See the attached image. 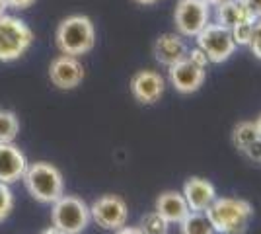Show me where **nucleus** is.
<instances>
[{"label": "nucleus", "instance_id": "nucleus-9", "mask_svg": "<svg viewBox=\"0 0 261 234\" xmlns=\"http://www.w3.org/2000/svg\"><path fill=\"white\" fill-rule=\"evenodd\" d=\"M205 78H207V68L193 65L187 57L184 61L168 67V80L179 94H195L205 84Z\"/></svg>", "mask_w": 261, "mask_h": 234}, {"label": "nucleus", "instance_id": "nucleus-22", "mask_svg": "<svg viewBox=\"0 0 261 234\" xmlns=\"http://www.w3.org/2000/svg\"><path fill=\"white\" fill-rule=\"evenodd\" d=\"M12 207H14V197H12L10 188L8 184L0 181V223L10 215Z\"/></svg>", "mask_w": 261, "mask_h": 234}, {"label": "nucleus", "instance_id": "nucleus-33", "mask_svg": "<svg viewBox=\"0 0 261 234\" xmlns=\"http://www.w3.org/2000/svg\"><path fill=\"white\" fill-rule=\"evenodd\" d=\"M205 2H207L208 6H218V4H220V2H224V0H205Z\"/></svg>", "mask_w": 261, "mask_h": 234}, {"label": "nucleus", "instance_id": "nucleus-24", "mask_svg": "<svg viewBox=\"0 0 261 234\" xmlns=\"http://www.w3.org/2000/svg\"><path fill=\"white\" fill-rule=\"evenodd\" d=\"M187 59H189L193 65H197V67H201V68H207L208 65H211V61H208V57L205 55V51L199 49V47L187 51Z\"/></svg>", "mask_w": 261, "mask_h": 234}, {"label": "nucleus", "instance_id": "nucleus-5", "mask_svg": "<svg viewBox=\"0 0 261 234\" xmlns=\"http://www.w3.org/2000/svg\"><path fill=\"white\" fill-rule=\"evenodd\" d=\"M51 221H53V226L65 232L80 234L86 230V226L92 221L90 207L86 205V201H82L76 195H61L53 203Z\"/></svg>", "mask_w": 261, "mask_h": 234}, {"label": "nucleus", "instance_id": "nucleus-6", "mask_svg": "<svg viewBox=\"0 0 261 234\" xmlns=\"http://www.w3.org/2000/svg\"><path fill=\"white\" fill-rule=\"evenodd\" d=\"M197 47L205 51V55L208 57L211 63L220 65V63H226L230 57L234 55L236 47L234 43V37L228 28L220 25V23H211L208 22L195 37Z\"/></svg>", "mask_w": 261, "mask_h": 234}, {"label": "nucleus", "instance_id": "nucleus-32", "mask_svg": "<svg viewBox=\"0 0 261 234\" xmlns=\"http://www.w3.org/2000/svg\"><path fill=\"white\" fill-rule=\"evenodd\" d=\"M253 123H255V129H257V133H259V137H261V113H259V117H257Z\"/></svg>", "mask_w": 261, "mask_h": 234}, {"label": "nucleus", "instance_id": "nucleus-18", "mask_svg": "<svg viewBox=\"0 0 261 234\" xmlns=\"http://www.w3.org/2000/svg\"><path fill=\"white\" fill-rule=\"evenodd\" d=\"M179 232L181 234H215L213 226L208 223L205 213L189 211V215L179 223Z\"/></svg>", "mask_w": 261, "mask_h": 234}, {"label": "nucleus", "instance_id": "nucleus-11", "mask_svg": "<svg viewBox=\"0 0 261 234\" xmlns=\"http://www.w3.org/2000/svg\"><path fill=\"white\" fill-rule=\"evenodd\" d=\"M49 78L57 88L72 90L80 86V82L84 80V67L78 57L59 55L49 65Z\"/></svg>", "mask_w": 261, "mask_h": 234}, {"label": "nucleus", "instance_id": "nucleus-17", "mask_svg": "<svg viewBox=\"0 0 261 234\" xmlns=\"http://www.w3.org/2000/svg\"><path fill=\"white\" fill-rule=\"evenodd\" d=\"M259 139V133L255 129L253 121H240L236 123L234 131H232V143L238 148L240 152H244L250 145H253Z\"/></svg>", "mask_w": 261, "mask_h": 234}, {"label": "nucleus", "instance_id": "nucleus-21", "mask_svg": "<svg viewBox=\"0 0 261 234\" xmlns=\"http://www.w3.org/2000/svg\"><path fill=\"white\" fill-rule=\"evenodd\" d=\"M253 23L255 20L253 18H248L244 22L236 23L230 32H232V37H234V43L240 45V47H248L251 39V34H253Z\"/></svg>", "mask_w": 261, "mask_h": 234}, {"label": "nucleus", "instance_id": "nucleus-31", "mask_svg": "<svg viewBox=\"0 0 261 234\" xmlns=\"http://www.w3.org/2000/svg\"><path fill=\"white\" fill-rule=\"evenodd\" d=\"M6 8H8V4H6V0H0V16L6 12Z\"/></svg>", "mask_w": 261, "mask_h": 234}, {"label": "nucleus", "instance_id": "nucleus-3", "mask_svg": "<svg viewBox=\"0 0 261 234\" xmlns=\"http://www.w3.org/2000/svg\"><path fill=\"white\" fill-rule=\"evenodd\" d=\"M22 178L33 199L41 203H55L63 195V174L49 162L30 164Z\"/></svg>", "mask_w": 261, "mask_h": 234}, {"label": "nucleus", "instance_id": "nucleus-8", "mask_svg": "<svg viewBox=\"0 0 261 234\" xmlns=\"http://www.w3.org/2000/svg\"><path fill=\"white\" fill-rule=\"evenodd\" d=\"M90 217L94 219V223L101 226L103 230H117L121 226L127 224L129 219V207L123 197L106 193L92 203L90 207Z\"/></svg>", "mask_w": 261, "mask_h": 234}, {"label": "nucleus", "instance_id": "nucleus-28", "mask_svg": "<svg viewBox=\"0 0 261 234\" xmlns=\"http://www.w3.org/2000/svg\"><path fill=\"white\" fill-rule=\"evenodd\" d=\"M115 234H144V232L141 230V226H127V224H125V226L117 228Z\"/></svg>", "mask_w": 261, "mask_h": 234}, {"label": "nucleus", "instance_id": "nucleus-16", "mask_svg": "<svg viewBox=\"0 0 261 234\" xmlns=\"http://www.w3.org/2000/svg\"><path fill=\"white\" fill-rule=\"evenodd\" d=\"M215 8H217V12H215L217 23L228 28V30H232L236 23L251 18L250 14H248V10L244 8L242 0H224V2H220L218 6H215Z\"/></svg>", "mask_w": 261, "mask_h": 234}, {"label": "nucleus", "instance_id": "nucleus-19", "mask_svg": "<svg viewBox=\"0 0 261 234\" xmlns=\"http://www.w3.org/2000/svg\"><path fill=\"white\" fill-rule=\"evenodd\" d=\"M20 131V123L14 112L0 110V143H12Z\"/></svg>", "mask_w": 261, "mask_h": 234}, {"label": "nucleus", "instance_id": "nucleus-20", "mask_svg": "<svg viewBox=\"0 0 261 234\" xmlns=\"http://www.w3.org/2000/svg\"><path fill=\"white\" fill-rule=\"evenodd\" d=\"M141 230L144 234H168L170 232V223L160 217L156 211L152 213H146L144 217L141 219Z\"/></svg>", "mask_w": 261, "mask_h": 234}, {"label": "nucleus", "instance_id": "nucleus-29", "mask_svg": "<svg viewBox=\"0 0 261 234\" xmlns=\"http://www.w3.org/2000/svg\"><path fill=\"white\" fill-rule=\"evenodd\" d=\"M41 234H68V232L61 230V228H57V226H49V228H45Z\"/></svg>", "mask_w": 261, "mask_h": 234}, {"label": "nucleus", "instance_id": "nucleus-26", "mask_svg": "<svg viewBox=\"0 0 261 234\" xmlns=\"http://www.w3.org/2000/svg\"><path fill=\"white\" fill-rule=\"evenodd\" d=\"M244 154L248 156L250 160H253V162H261V137L253 143V145H250L246 150H244Z\"/></svg>", "mask_w": 261, "mask_h": 234}, {"label": "nucleus", "instance_id": "nucleus-23", "mask_svg": "<svg viewBox=\"0 0 261 234\" xmlns=\"http://www.w3.org/2000/svg\"><path fill=\"white\" fill-rule=\"evenodd\" d=\"M248 47L251 49V55L261 61V20H255L253 23V34H251Z\"/></svg>", "mask_w": 261, "mask_h": 234}, {"label": "nucleus", "instance_id": "nucleus-7", "mask_svg": "<svg viewBox=\"0 0 261 234\" xmlns=\"http://www.w3.org/2000/svg\"><path fill=\"white\" fill-rule=\"evenodd\" d=\"M211 22V6L205 0H177L174 12L175 32L181 37H197Z\"/></svg>", "mask_w": 261, "mask_h": 234}, {"label": "nucleus", "instance_id": "nucleus-1", "mask_svg": "<svg viewBox=\"0 0 261 234\" xmlns=\"http://www.w3.org/2000/svg\"><path fill=\"white\" fill-rule=\"evenodd\" d=\"M253 205L236 197H217L207 207L208 223L217 234H246L253 219Z\"/></svg>", "mask_w": 261, "mask_h": 234}, {"label": "nucleus", "instance_id": "nucleus-2", "mask_svg": "<svg viewBox=\"0 0 261 234\" xmlns=\"http://www.w3.org/2000/svg\"><path fill=\"white\" fill-rule=\"evenodd\" d=\"M55 41L63 55H86L96 45V28L88 16L72 14L59 23Z\"/></svg>", "mask_w": 261, "mask_h": 234}, {"label": "nucleus", "instance_id": "nucleus-30", "mask_svg": "<svg viewBox=\"0 0 261 234\" xmlns=\"http://www.w3.org/2000/svg\"><path fill=\"white\" fill-rule=\"evenodd\" d=\"M137 4H141V6H154V4H158L160 0H135Z\"/></svg>", "mask_w": 261, "mask_h": 234}, {"label": "nucleus", "instance_id": "nucleus-14", "mask_svg": "<svg viewBox=\"0 0 261 234\" xmlns=\"http://www.w3.org/2000/svg\"><path fill=\"white\" fill-rule=\"evenodd\" d=\"M28 160L23 152L12 143H0V181L12 184L23 176Z\"/></svg>", "mask_w": 261, "mask_h": 234}, {"label": "nucleus", "instance_id": "nucleus-13", "mask_svg": "<svg viewBox=\"0 0 261 234\" xmlns=\"http://www.w3.org/2000/svg\"><path fill=\"white\" fill-rule=\"evenodd\" d=\"M154 59L164 65V67H172L175 63H179V61H184L185 57H187V51H189V47L185 43V37L177 34H162L156 37V41H154Z\"/></svg>", "mask_w": 261, "mask_h": 234}, {"label": "nucleus", "instance_id": "nucleus-27", "mask_svg": "<svg viewBox=\"0 0 261 234\" xmlns=\"http://www.w3.org/2000/svg\"><path fill=\"white\" fill-rule=\"evenodd\" d=\"M6 4L10 8H16V10H25V8L35 4V0H6Z\"/></svg>", "mask_w": 261, "mask_h": 234}, {"label": "nucleus", "instance_id": "nucleus-15", "mask_svg": "<svg viewBox=\"0 0 261 234\" xmlns=\"http://www.w3.org/2000/svg\"><path fill=\"white\" fill-rule=\"evenodd\" d=\"M154 211L164 217L170 224H179L189 215V207L181 191L168 190L158 195V199L154 203Z\"/></svg>", "mask_w": 261, "mask_h": 234}, {"label": "nucleus", "instance_id": "nucleus-10", "mask_svg": "<svg viewBox=\"0 0 261 234\" xmlns=\"http://www.w3.org/2000/svg\"><path fill=\"white\" fill-rule=\"evenodd\" d=\"M129 86L135 100L144 103V106H152L164 96L166 80L160 72L146 68V70H139L133 74Z\"/></svg>", "mask_w": 261, "mask_h": 234}, {"label": "nucleus", "instance_id": "nucleus-4", "mask_svg": "<svg viewBox=\"0 0 261 234\" xmlns=\"http://www.w3.org/2000/svg\"><path fill=\"white\" fill-rule=\"evenodd\" d=\"M33 32L28 23L14 16H0V61L10 63L16 61L32 47Z\"/></svg>", "mask_w": 261, "mask_h": 234}, {"label": "nucleus", "instance_id": "nucleus-25", "mask_svg": "<svg viewBox=\"0 0 261 234\" xmlns=\"http://www.w3.org/2000/svg\"><path fill=\"white\" fill-rule=\"evenodd\" d=\"M242 4L253 20H261V0H242Z\"/></svg>", "mask_w": 261, "mask_h": 234}, {"label": "nucleus", "instance_id": "nucleus-12", "mask_svg": "<svg viewBox=\"0 0 261 234\" xmlns=\"http://www.w3.org/2000/svg\"><path fill=\"white\" fill-rule=\"evenodd\" d=\"M184 197L187 201L189 211L205 213L207 207L217 199V188L213 181H208L207 178H199L193 176L184 184Z\"/></svg>", "mask_w": 261, "mask_h": 234}]
</instances>
